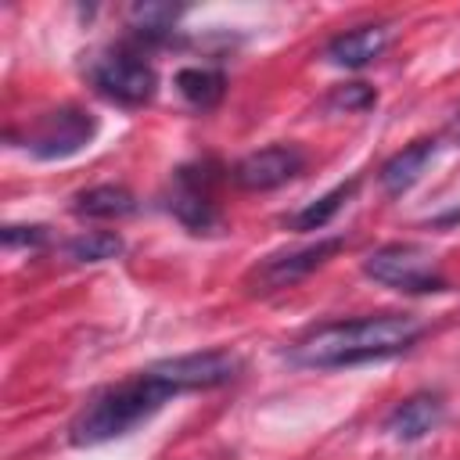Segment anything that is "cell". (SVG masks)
Here are the masks:
<instances>
[{
    "label": "cell",
    "mask_w": 460,
    "mask_h": 460,
    "mask_svg": "<svg viewBox=\"0 0 460 460\" xmlns=\"http://www.w3.org/2000/svg\"><path fill=\"white\" fill-rule=\"evenodd\" d=\"M442 417H446V402L438 392H413L392 406V413L385 417V431L395 442H420L442 424Z\"/></svg>",
    "instance_id": "30bf717a"
},
{
    "label": "cell",
    "mask_w": 460,
    "mask_h": 460,
    "mask_svg": "<svg viewBox=\"0 0 460 460\" xmlns=\"http://www.w3.org/2000/svg\"><path fill=\"white\" fill-rule=\"evenodd\" d=\"M359 190V180L352 176V180H345V183H338V187H331L327 194H320L316 201H309L305 208H298V212H291L288 216V226L291 230H320V226H327L345 205H349V198Z\"/></svg>",
    "instance_id": "2e32d148"
},
{
    "label": "cell",
    "mask_w": 460,
    "mask_h": 460,
    "mask_svg": "<svg viewBox=\"0 0 460 460\" xmlns=\"http://www.w3.org/2000/svg\"><path fill=\"white\" fill-rule=\"evenodd\" d=\"M147 370L180 395V392H208V388H223L230 381H237L244 370V359L230 349H205V352L158 359Z\"/></svg>",
    "instance_id": "52a82bcc"
},
{
    "label": "cell",
    "mask_w": 460,
    "mask_h": 460,
    "mask_svg": "<svg viewBox=\"0 0 460 460\" xmlns=\"http://www.w3.org/2000/svg\"><path fill=\"white\" fill-rule=\"evenodd\" d=\"M363 273L374 284H385L402 295H442L449 288L446 277L435 270V259L428 255V248L410 244V241L374 248L363 259Z\"/></svg>",
    "instance_id": "277c9868"
},
{
    "label": "cell",
    "mask_w": 460,
    "mask_h": 460,
    "mask_svg": "<svg viewBox=\"0 0 460 460\" xmlns=\"http://www.w3.org/2000/svg\"><path fill=\"white\" fill-rule=\"evenodd\" d=\"M47 241H50V230H47L43 223H29V226L7 223V226H4V244H7V248H29V252H36V248H43Z\"/></svg>",
    "instance_id": "d6986e66"
},
{
    "label": "cell",
    "mask_w": 460,
    "mask_h": 460,
    "mask_svg": "<svg viewBox=\"0 0 460 460\" xmlns=\"http://www.w3.org/2000/svg\"><path fill=\"white\" fill-rule=\"evenodd\" d=\"M341 248H345V237H320V241L302 244V248L273 252V255L259 259V262L248 270L244 288H248L252 295H273V291H284V288L305 280L309 273H316L320 266H327Z\"/></svg>",
    "instance_id": "8992f818"
},
{
    "label": "cell",
    "mask_w": 460,
    "mask_h": 460,
    "mask_svg": "<svg viewBox=\"0 0 460 460\" xmlns=\"http://www.w3.org/2000/svg\"><path fill=\"white\" fill-rule=\"evenodd\" d=\"M122 252H126V241L115 230H86V234H75L72 241H65V255L72 262H83V266L119 259Z\"/></svg>",
    "instance_id": "e0dca14e"
},
{
    "label": "cell",
    "mask_w": 460,
    "mask_h": 460,
    "mask_svg": "<svg viewBox=\"0 0 460 460\" xmlns=\"http://www.w3.org/2000/svg\"><path fill=\"white\" fill-rule=\"evenodd\" d=\"M180 14H183L180 4L144 0V4H133V7L126 11V22H129V29H133V40H140V43H147V47H162V43L172 40Z\"/></svg>",
    "instance_id": "5bb4252c"
},
{
    "label": "cell",
    "mask_w": 460,
    "mask_h": 460,
    "mask_svg": "<svg viewBox=\"0 0 460 460\" xmlns=\"http://www.w3.org/2000/svg\"><path fill=\"white\" fill-rule=\"evenodd\" d=\"M212 172H208V162H198V165H183L176 169V180H172V190L165 198V208L194 234H212L219 230V208L212 201Z\"/></svg>",
    "instance_id": "ba28073f"
},
{
    "label": "cell",
    "mask_w": 460,
    "mask_h": 460,
    "mask_svg": "<svg viewBox=\"0 0 460 460\" xmlns=\"http://www.w3.org/2000/svg\"><path fill=\"white\" fill-rule=\"evenodd\" d=\"M97 137V115H90L79 104H61L43 111L25 129V151L40 162H61L79 155Z\"/></svg>",
    "instance_id": "5b68a950"
},
{
    "label": "cell",
    "mask_w": 460,
    "mask_h": 460,
    "mask_svg": "<svg viewBox=\"0 0 460 460\" xmlns=\"http://www.w3.org/2000/svg\"><path fill=\"white\" fill-rule=\"evenodd\" d=\"M305 151L295 144H270L259 147L252 155H244L241 162H234L230 180L241 190H277L284 183H291L302 169H305Z\"/></svg>",
    "instance_id": "9c48e42d"
},
{
    "label": "cell",
    "mask_w": 460,
    "mask_h": 460,
    "mask_svg": "<svg viewBox=\"0 0 460 460\" xmlns=\"http://www.w3.org/2000/svg\"><path fill=\"white\" fill-rule=\"evenodd\" d=\"M424 334V323L406 313H377V316H356V320H334L320 323L298 341L284 349V356L295 367L309 370H341L359 363H377L410 352Z\"/></svg>",
    "instance_id": "6da1fadb"
},
{
    "label": "cell",
    "mask_w": 460,
    "mask_h": 460,
    "mask_svg": "<svg viewBox=\"0 0 460 460\" xmlns=\"http://www.w3.org/2000/svg\"><path fill=\"white\" fill-rule=\"evenodd\" d=\"M374 101H377L374 86H367V83H341V86H334L323 97V108L327 111H367Z\"/></svg>",
    "instance_id": "ac0fdd59"
},
{
    "label": "cell",
    "mask_w": 460,
    "mask_h": 460,
    "mask_svg": "<svg viewBox=\"0 0 460 460\" xmlns=\"http://www.w3.org/2000/svg\"><path fill=\"white\" fill-rule=\"evenodd\" d=\"M176 392L162 385L151 370H140L119 385L101 388L83 402V410L68 424V442L72 446H101L111 438L129 435L144 420H151Z\"/></svg>",
    "instance_id": "7a4b0ae2"
},
{
    "label": "cell",
    "mask_w": 460,
    "mask_h": 460,
    "mask_svg": "<svg viewBox=\"0 0 460 460\" xmlns=\"http://www.w3.org/2000/svg\"><path fill=\"white\" fill-rule=\"evenodd\" d=\"M83 72H86V83L104 101L122 104V108H144L155 97V90H158L155 65L144 61L137 50H122V47L90 54Z\"/></svg>",
    "instance_id": "3957f363"
},
{
    "label": "cell",
    "mask_w": 460,
    "mask_h": 460,
    "mask_svg": "<svg viewBox=\"0 0 460 460\" xmlns=\"http://www.w3.org/2000/svg\"><path fill=\"white\" fill-rule=\"evenodd\" d=\"M453 223H460V208H453V212H446V216H438L431 226H453Z\"/></svg>",
    "instance_id": "ffe728a7"
},
{
    "label": "cell",
    "mask_w": 460,
    "mask_h": 460,
    "mask_svg": "<svg viewBox=\"0 0 460 460\" xmlns=\"http://www.w3.org/2000/svg\"><path fill=\"white\" fill-rule=\"evenodd\" d=\"M385 47H388V29L385 25H356L349 32H338L323 47V58L338 68H367L385 54Z\"/></svg>",
    "instance_id": "8fae6325"
},
{
    "label": "cell",
    "mask_w": 460,
    "mask_h": 460,
    "mask_svg": "<svg viewBox=\"0 0 460 460\" xmlns=\"http://www.w3.org/2000/svg\"><path fill=\"white\" fill-rule=\"evenodd\" d=\"M435 151H438L435 140H413L410 147L395 151V155L377 169V183H381V190L392 194V198L406 194V190L424 176V169L431 165Z\"/></svg>",
    "instance_id": "7c38bea8"
},
{
    "label": "cell",
    "mask_w": 460,
    "mask_h": 460,
    "mask_svg": "<svg viewBox=\"0 0 460 460\" xmlns=\"http://www.w3.org/2000/svg\"><path fill=\"white\" fill-rule=\"evenodd\" d=\"M449 137L460 144V111H456V115H453V122H449Z\"/></svg>",
    "instance_id": "44dd1931"
},
{
    "label": "cell",
    "mask_w": 460,
    "mask_h": 460,
    "mask_svg": "<svg viewBox=\"0 0 460 460\" xmlns=\"http://www.w3.org/2000/svg\"><path fill=\"white\" fill-rule=\"evenodd\" d=\"M137 208H140V201L133 198V190H126L119 183H97L72 198V212L83 219H129V216H137Z\"/></svg>",
    "instance_id": "4fadbf2b"
},
{
    "label": "cell",
    "mask_w": 460,
    "mask_h": 460,
    "mask_svg": "<svg viewBox=\"0 0 460 460\" xmlns=\"http://www.w3.org/2000/svg\"><path fill=\"white\" fill-rule=\"evenodd\" d=\"M176 90L190 108H216L226 93V75L219 68H205V65H187L176 72Z\"/></svg>",
    "instance_id": "9a60e30c"
}]
</instances>
